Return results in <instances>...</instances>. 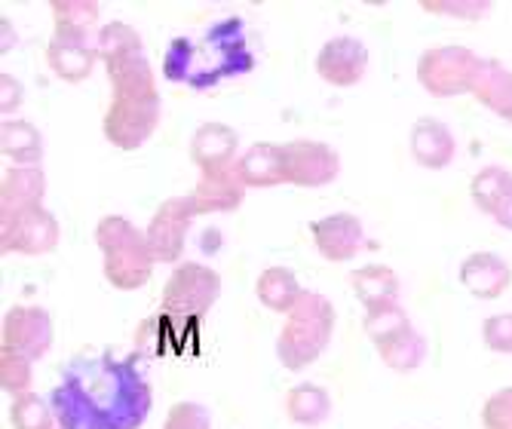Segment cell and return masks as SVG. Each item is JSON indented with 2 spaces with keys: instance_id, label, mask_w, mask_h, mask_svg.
Returning <instances> with one entry per match:
<instances>
[{
  "instance_id": "8fae6325",
  "label": "cell",
  "mask_w": 512,
  "mask_h": 429,
  "mask_svg": "<svg viewBox=\"0 0 512 429\" xmlns=\"http://www.w3.org/2000/svg\"><path fill=\"white\" fill-rule=\"evenodd\" d=\"M197 218L191 197H172L160 203L154 212L151 224L145 227L148 236V249L157 264H178L184 252V240H188L191 221Z\"/></svg>"
},
{
  "instance_id": "7a4b0ae2",
  "label": "cell",
  "mask_w": 512,
  "mask_h": 429,
  "mask_svg": "<svg viewBox=\"0 0 512 429\" xmlns=\"http://www.w3.org/2000/svg\"><path fill=\"white\" fill-rule=\"evenodd\" d=\"M258 59L249 46V31L240 16L215 22L203 37H175L163 59V77L194 89L218 86L221 80L255 71Z\"/></svg>"
},
{
  "instance_id": "8d00e7d4",
  "label": "cell",
  "mask_w": 512,
  "mask_h": 429,
  "mask_svg": "<svg viewBox=\"0 0 512 429\" xmlns=\"http://www.w3.org/2000/svg\"><path fill=\"white\" fill-rule=\"evenodd\" d=\"M485 347L494 353H512V313H494L482 325Z\"/></svg>"
},
{
  "instance_id": "8992f818",
  "label": "cell",
  "mask_w": 512,
  "mask_h": 429,
  "mask_svg": "<svg viewBox=\"0 0 512 429\" xmlns=\"http://www.w3.org/2000/svg\"><path fill=\"white\" fill-rule=\"evenodd\" d=\"M218 295L221 276L200 261H184L175 264L163 285V313L178 319H200L215 307Z\"/></svg>"
},
{
  "instance_id": "d6986e66",
  "label": "cell",
  "mask_w": 512,
  "mask_h": 429,
  "mask_svg": "<svg viewBox=\"0 0 512 429\" xmlns=\"http://www.w3.org/2000/svg\"><path fill=\"white\" fill-rule=\"evenodd\" d=\"M46 175L40 166H10L0 178V215H13L31 206H43Z\"/></svg>"
},
{
  "instance_id": "74e56055",
  "label": "cell",
  "mask_w": 512,
  "mask_h": 429,
  "mask_svg": "<svg viewBox=\"0 0 512 429\" xmlns=\"http://www.w3.org/2000/svg\"><path fill=\"white\" fill-rule=\"evenodd\" d=\"M22 95H25V89H22V83L13 74H7V71L0 74V111H4L7 120L22 105Z\"/></svg>"
},
{
  "instance_id": "1f68e13d",
  "label": "cell",
  "mask_w": 512,
  "mask_h": 429,
  "mask_svg": "<svg viewBox=\"0 0 512 429\" xmlns=\"http://www.w3.org/2000/svg\"><path fill=\"white\" fill-rule=\"evenodd\" d=\"M10 423L13 429H56V414H53L50 399H43L37 393H25L13 399Z\"/></svg>"
},
{
  "instance_id": "ba28073f",
  "label": "cell",
  "mask_w": 512,
  "mask_h": 429,
  "mask_svg": "<svg viewBox=\"0 0 512 429\" xmlns=\"http://www.w3.org/2000/svg\"><path fill=\"white\" fill-rule=\"evenodd\" d=\"M59 221L50 209L31 206L13 215H0V249L7 255H50L59 246Z\"/></svg>"
},
{
  "instance_id": "277c9868",
  "label": "cell",
  "mask_w": 512,
  "mask_h": 429,
  "mask_svg": "<svg viewBox=\"0 0 512 429\" xmlns=\"http://www.w3.org/2000/svg\"><path fill=\"white\" fill-rule=\"evenodd\" d=\"M335 307L329 298L316 292H304L298 307L286 316L283 331L276 338V356L289 371H304L313 365L335 335Z\"/></svg>"
},
{
  "instance_id": "6da1fadb",
  "label": "cell",
  "mask_w": 512,
  "mask_h": 429,
  "mask_svg": "<svg viewBox=\"0 0 512 429\" xmlns=\"http://www.w3.org/2000/svg\"><path fill=\"white\" fill-rule=\"evenodd\" d=\"M59 429H142L154 390L135 359L80 356L50 393Z\"/></svg>"
},
{
  "instance_id": "cb8c5ba5",
  "label": "cell",
  "mask_w": 512,
  "mask_h": 429,
  "mask_svg": "<svg viewBox=\"0 0 512 429\" xmlns=\"http://www.w3.org/2000/svg\"><path fill=\"white\" fill-rule=\"evenodd\" d=\"M0 154L13 160V166H40L43 160V135L28 120H4L0 123Z\"/></svg>"
},
{
  "instance_id": "4dcf8cb0",
  "label": "cell",
  "mask_w": 512,
  "mask_h": 429,
  "mask_svg": "<svg viewBox=\"0 0 512 429\" xmlns=\"http://www.w3.org/2000/svg\"><path fill=\"white\" fill-rule=\"evenodd\" d=\"M96 53L105 65L123 56H135V53H142V34L126 22H108L96 34Z\"/></svg>"
},
{
  "instance_id": "30bf717a",
  "label": "cell",
  "mask_w": 512,
  "mask_h": 429,
  "mask_svg": "<svg viewBox=\"0 0 512 429\" xmlns=\"http://www.w3.org/2000/svg\"><path fill=\"white\" fill-rule=\"evenodd\" d=\"M286 184L295 187H325L341 175V154L313 138H295L283 145Z\"/></svg>"
},
{
  "instance_id": "603a6c76",
  "label": "cell",
  "mask_w": 512,
  "mask_h": 429,
  "mask_svg": "<svg viewBox=\"0 0 512 429\" xmlns=\"http://www.w3.org/2000/svg\"><path fill=\"white\" fill-rule=\"evenodd\" d=\"M111 95H157V77L145 53L123 56L105 65Z\"/></svg>"
},
{
  "instance_id": "d4e9b609",
  "label": "cell",
  "mask_w": 512,
  "mask_h": 429,
  "mask_svg": "<svg viewBox=\"0 0 512 429\" xmlns=\"http://www.w3.org/2000/svg\"><path fill=\"white\" fill-rule=\"evenodd\" d=\"M350 285H353L356 298L365 304V310L384 307V304H396V298H399V276L387 264H365V267H359L350 276Z\"/></svg>"
},
{
  "instance_id": "484cf974",
  "label": "cell",
  "mask_w": 512,
  "mask_h": 429,
  "mask_svg": "<svg viewBox=\"0 0 512 429\" xmlns=\"http://www.w3.org/2000/svg\"><path fill=\"white\" fill-rule=\"evenodd\" d=\"M286 414L295 426H319L332 414V396L325 387L304 380L286 393Z\"/></svg>"
},
{
  "instance_id": "e0dca14e",
  "label": "cell",
  "mask_w": 512,
  "mask_h": 429,
  "mask_svg": "<svg viewBox=\"0 0 512 429\" xmlns=\"http://www.w3.org/2000/svg\"><path fill=\"white\" fill-rule=\"evenodd\" d=\"M460 285L479 301H497L512 285V270L500 255L476 252L460 264Z\"/></svg>"
},
{
  "instance_id": "e575fe53",
  "label": "cell",
  "mask_w": 512,
  "mask_h": 429,
  "mask_svg": "<svg viewBox=\"0 0 512 429\" xmlns=\"http://www.w3.org/2000/svg\"><path fill=\"white\" fill-rule=\"evenodd\" d=\"M163 429H212V414L200 402H175L166 414Z\"/></svg>"
},
{
  "instance_id": "9c48e42d",
  "label": "cell",
  "mask_w": 512,
  "mask_h": 429,
  "mask_svg": "<svg viewBox=\"0 0 512 429\" xmlns=\"http://www.w3.org/2000/svg\"><path fill=\"white\" fill-rule=\"evenodd\" d=\"M53 319L43 307H31V304H16L7 310L4 316V328H0V350H13L31 362L43 359L53 347Z\"/></svg>"
},
{
  "instance_id": "836d02e7",
  "label": "cell",
  "mask_w": 512,
  "mask_h": 429,
  "mask_svg": "<svg viewBox=\"0 0 512 429\" xmlns=\"http://www.w3.org/2000/svg\"><path fill=\"white\" fill-rule=\"evenodd\" d=\"M421 10L445 19H460V22H479L491 13L488 0H421Z\"/></svg>"
},
{
  "instance_id": "5bb4252c",
  "label": "cell",
  "mask_w": 512,
  "mask_h": 429,
  "mask_svg": "<svg viewBox=\"0 0 512 429\" xmlns=\"http://www.w3.org/2000/svg\"><path fill=\"white\" fill-rule=\"evenodd\" d=\"M249 184L243 181L240 169L230 166L221 172H206L200 175L197 187L191 190V203L197 215H221V212H237L246 200Z\"/></svg>"
},
{
  "instance_id": "7402d4cb",
  "label": "cell",
  "mask_w": 512,
  "mask_h": 429,
  "mask_svg": "<svg viewBox=\"0 0 512 429\" xmlns=\"http://www.w3.org/2000/svg\"><path fill=\"white\" fill-rule=\"evenodd\" d=\"M255 295L267 310L289 316L298 307V301L304 298V289L289 267H267L255 282Z\"/></svg>"
},
{
  "instance_id": "4316f807",
  "label": "cell",
  "mask_w": 512,
  "mask_h": 429,
  "mask_svg": "<svg viewBox=\"0 0 512 429\" xmlns=\"http://www.w3.org/2000/svg\"><path fill=\"white\" fill-rule=\"evenodd\" d=\"M53 25L59 37H80L89 40V31L99 25V4L96 0H53Z\"/></svg>"
},
{
  "instance_id": "3957f363",
  "label": "cell",
  "mask_w": 512,
  "mask_h": 429,
  "mask_svg": "<svg viewBox=\"0 0 512 429\" xmlns=\"http://www.w3.org/2000/svg\"><path fill=\"white\" fill-rule=\"evenodd\" d=\"M96 243L102 249V270L105 279L120 292H135L148 285L154 273V255L148 249L145 230H138L129 218L123 215H105L96 224Z\"/></svg>"
},
{
  "instance_id": "2e32d148",
  "label": "cell",
  "mask_w": 512,
  "mask_h": 429,
  "mask_svg": "<svg viewBox=\"0 0 512 429\" xmlns=\"http://www.w3.org/2000/svg\"><path fill=\"white\" fill-rule=\"evenodd\" d=\"M411 157L417 160V166L424 169H445L454 163L457 157V138L454 132L436 120V117H421L414 126H411Z\"/></svg>"
},
{
  "instance_id": "83f0119b",
  "label": "cell",
  "mask_w": 512,
  "mask_h": 429,
  "mask_svg": "<svg viewBox=\"0 0 512 429\" xmlns=\"http://www.w3.org/2000/svg\"><path fill=\"white\" fill-rule=\"evenodd\" d=\"M470 197L479 212L494 218L497 209L512 197V172L503 166H485L470 184Z\"/></svg>"
},
{
  "instance_id": "ac0fdd59",
  "label": "cell",
  "mask_w": 512,
  "mask_h": 429,
  "mask_svg": "<svg viewBox=\"0 0 512 429\" xmlns=\"http://www.w3.org/2000/svg\"><path fill=\"white\" fill-rule=\"evenodd\" d=\"M96 46L80 37H59L53 34V40L46 43V65L53 68V74L65 83H83L89 80L92 68H96Z\"/></svg>"
},
{
  "instance_id": "5b68a950",
  "label": "cell",
  "mask_w": 512,
  "mask_h": 429,
  "mask_svg": "<svg viewBox=\"0 0 512 429\" xmlns=\"http://www.w3.org/2000/svg\"><path fill=\"white\" fill-rule=\"evenodd\" d=\"M482 62L470 46L445 43L433 46L417 59V83H421L436 99H451V95H473L476 77Z\"/></svg>"
},
{
  "instance_id": "4fadbf2b",
  "label": "cell",
  "mask_w": 512,
  "mask_h": 429,
  "mask_svg": "<svg viewBox=\"0 0 512 429\" xmlns=\"http://www.w3.org/2000/svg\"><path fill=\"white\" fill-rule=\"evenodd\" d=\"M310 236H313L316 252L332 264H344V261L356 258V252H362V246H365L362 221L350 212H335V215H325V218L313 221Z\"/></svg>"
},
{
  "instance_id": "ffe728a7",
  "label": "cell",
  "mask_w": 512,
  "mask_h": 429,
  "mask_svg": "<svg viewBox=\"0 0 512 429\" xmlns=\"http://www.w3.org/2000/svg\"><path fill=\"white\" fill-rule=\"evenodd\" d=\"M237 169L249 187H276L286 184V163H283V145L273 141H255L249 151L240 154Z\"/></svg>"
},
{
  "instance_id": "7c38bea8",
  "label": "cell",
  "mask_w": 512,
  "mask_h": 429,
  "mask_svg": "<svg viewBox=\"0 0 512 429\" xmlns=\"http://www.w3.org/2000/svg\"><path fill=\"white\" fill-rule=\"evenodd\" d=\"M368 71V46L350 34L332 37L316 53V74L332 86H356Z\"/></svg>"
},
{
  "instance_id": "52a82bcc",
  "label": "cell",
  "mask_w": 512,
  "mask_h": 429,
  "mask_svg": "<svg viewBox=\"0 0 512 429\" xmlns=\"http://www.w3.org/2000/svg\"><path fill=\"white\" fill-rule=\"evenodd\" d=\"M160 92L157 95H111L102 117V132L117 151H138L160 126Z\"/></svg>"
},
{
  "instance_id": "f546056e",
  "label": "cell",
  "mask_w": 512,
  "mask_h": 429,
  "mask_svg": "<svg viewBox=\"0 0 512 429\" xmlns=\"http://www.w3.org/2000/svg\"><path fill=\"white\" fill-rule=\"evenodd\" d=\"M408 328H414V325H411L408 313L399 307V301L396 304H384V307L365 310V335H368V341L375 344V347L390 344L393 338L405 335Z\"/></svg>"
},
{
  "instance_id": "d6a6232c",
  "label": "cell",
  "mask_w": 512,
  "mask_h": 429,
  "mask_svg": "<svg viewBox=\"0 0 512 429\" xmlns=\"http://www.w3.org/2000/svg\"><path fill=\"white\" fill-rule=\"evenodd\" d=\"M31 359L13 353V350H0V387H4L7 396H25L31 380H34V371H31Z\"/></svg>"
},
{
  "instance_id": "d590c367",
  "label": "cell",
  "mask_w": 512,
  "mask_h": 429,
  "mask_svg": "<svg viewBox=\"0 0 512 429\" xmlns=\"http://www.w3.org/2000/svg\"><path fill=\"white\" fill-rule=\"evenodd\" d=\"M482 426L485 429H512V387H503L485 399Z\"/></svg>"
},
{
  "instance_id": "44dd1931",
  "label": "cell",
  "mask_w": 512,
  "mask_h": 429,
  "mask_svg": "<svg viewBox=\"0 0 512 429\" xmlns=\"http://www.w3.org/2000/svg\"><path fill=\"white\" fill-rule=\"evenodd\" d=\"M473 99L512 126V71L497 59H485L473 86Z\"/></svg>"
},
{
  "instance_id": "ab89813d",
  "label": "cell",
  "mask_w": 512,
  "mask_h": 429,
  "mask_svg": "<svg viewBox=\"0 0 512 429\" xmlns=\"http://www.w3.org/2000/svg\"><path fill=\"white\" fill-rule=\"evenodd\" d=\"M56 429H59V426H56Z\"/></svg>"
},
{
  "instance_id": "f1b7e54d",
  "label": "cell",
  "mask_w": 512,
  "mask_h": 429,
  "mask_svg": "<svg viewBox=\"0 0 512 429\" xmlns=\"http://www.w3.org/2000/svg\"><path fill=\"white\" fill-rule=\"evenodd\" d=\"M378 353H381V362H384L390 371L411 374V371L421 368L424 359H427V341H424V335H421L417 328H408L405 335H399V338H393L390 344L378 347Z\"/></svg>"
},
{
  "instance_id": "f35d334b",
  "label": "cell",
  "mask_w": 512,
  "mask_h": 429,
  "mask_svg": "<svg viewBox=\"0 0 512 429\" xmlns=\"http://www.w3.org/2000/svg\"><path fill=\"white\" fill-rule=\"evenodd\" d=\"M494 221L503 227V230H512V197L497 209V215H494Z\"/></svg>"
},
{
  "instance_id": "9a60e30c",
  "label": "cell",
  "mask_w": 512,
  "mask_h": 429,
  "mask_svg": "<svg viewBox=\"0 0 512 429\" xmlns=\"http://www.w3.org/2000/svg\"><path fill=\"white\" fill-rule=\"evenodd\" d=\"M237 151H240V135L237 129H230L224 123H203L191 138V160L203 175L237 166L240 160Z\"/></svg>"
}]
</instances>
